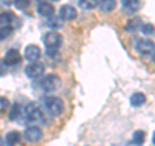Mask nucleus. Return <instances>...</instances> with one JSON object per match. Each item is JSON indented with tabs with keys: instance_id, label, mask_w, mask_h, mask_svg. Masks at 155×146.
Returning <instances> with one entry per match:
<instances>
[{
	"instance_id": "f257e3e1",
	"label": "nucleus",
	"mask_w": 155,
	"mask_h": 146,
	"mask_svg": "<svg viewBox=\"0 0 155 146\" xmlns=\"http://www.w3.org/2000/svg\"><path fill=\"white\" fill-rule=\"evenodd\" d=\"M61 44H62L61 34H58L56 31H51L44 36V45L47 48L48 55H52L53 52H56L61 47Z\"/></svg>"
},
{
	"instance_id": "f03ea898",
	"label": "nucleus",
	"mask_w": 155,
	"mask_h": 146,
	"mask_svg": "<svg viewBox=\"0 0 155 146\" xmlns=\"http://www.w3.org/2000/svg\"><path fill=\"white\" fill-rule=\"evenodd\" d=\"M45 109L48 110V113L53 116H58L62 111H64V101L60 97L56 96H49L44 100Z\"/></svg>"
},
{
	"instance_id": "7ed1b4c3",
	"label": "nucleus",
	"mask_w": 155,
	"mask_h": 146,
	"mask_svg": "<svg viewBox=\"0 0 155 146\" xmlns=\"http://www.w3.org/2000/svg\"><path fill=\"white\" fill-rule=\"evenodd\" d=\"M25 115L28 121H32V123H44V115H43L40 108L34 104V102H30L27 104V106L25 108Z\"/></svg>"
},
{
	"instance_id": "20e7f679",
	"label": "nucleus",
	"mask_w": 155,
	"mask_h": 146,
	"mask_svg": "<svg viewBox=\"0 0 155 146\" xmlns=\"http://www.w3.org/2000/svg\"><path fill=\"white\" fill-rule=\"evenodd\" d=\"M40 85H41V88L44 92H48V93H51V92H54L57 88H60V85H61V79L58 78L57 75H47L44 79L41 80L40 83Z\"/></svg>"
},
{
	"instance_id": "39448f33",
	"label": "nucleus",
	"mask_w": 155,
	"mask_h": 146,
	"mask_svg": "<svg viewBox=\"0 0 155 146\" xmlns=\"http://www.w3.org/2000/svg\"><path fill=\"white\" fill-rule=\"evenodd\" d=\"M136 51L143 56L150 55L155 51V43L150 39H138L136 41Z\"/></svg>"
},
{
	"instance_id": "423d86ee",
	"label": "nucleus",
	"mask_w": 155,
	"mask_h": 146,
	"mask_svg": "<svg viewBox=\"0 0 155 146\" xmlns=\"http://www.w3.org/2000/svg\"><path fill=\"white\" fill-rule=\"evenodd\" d=\"M43 72H44V65L40 62H31L25 67V74L30 79H36L43 75Z\"/></svg>"
},
{
	"instance_id": "0eeeda50",
	"label": "nucleus",
	"mask_w": 155,
	"mask_h": 146,
	"mask_svg": "<svg viewBox=\"0 0 155 146\" xmlns=\"http://www.w3.org/2000/svg\"><path fill=\"white\" fill-rule=\"evenodd\" d=\"M23 137H25L26 141L28 142H38L40 141L43 137V132L41 129L36 127V125H31V127H27L23 132Z\"/></svg>"
},
{
	"instance_id": "6e6552de",
	"label": "nucleus",
	"mask_w": 155,
	"mask_h": 146,
	"mask_svg": "<svg viewBox=\"0 0 155 146\" xmlns=\"http://www.w3.org/2000/svg\"><path fill=\"white\" fill-rule=\"evenodd\" d=\"M40 48L35 44H30L25 48V58L28 62H36L40 58Z\"/></svg>"
},
{
	"instance_id": "1a4fd4ad",
	"label": "nucleus",
	"mask_w": 155,
	"mask_h": 146,
	"mask_svg": "<svg viewBox=\"0 0 155 146\" xmlns=\"http://www.w3.org/2000/svg\"><path fill=\"white\" fill-rule=\"evenodd\" d=\"M60 17L65 21H72L78 17V12L76 9L72 7V5H69V4H65L60 8Z\"/></svg>"
},
{
	"instance_id": "9d476101",
	"label": "nucleus",
	"mask_w": 155,
	"mask_h": 146,
	"mask_svg": "<svg viewBox=\"0 0 155 146\" xmlns=\"http://www.w3.org/2000/svg\"><path fill=\"white\" fill-rule=\"evenodd\" d=\"M3 61L5 62L7 66H16L21 62V55L17 49H9L4 56Z\"/></svg>"
},
{
	"instance_id": "9b49d317",
	"label": "nucleus",
	"mask_w": 155,
	"mask_h": 146,
	"mask_svg": "<svg viewBox=\"0 0 155 146\" xmlns=\"http://www.w3.org/2000/svg\"><path fill=\"white\" fill-rule=\"evenodd\" d=\"M38 13L43 17H52L54 13V7L49 3H40L38 5Z\"/></svg>"
},
{
	"instance_id": "f8f14e48",
	"label": "nucleus",
	"mask_w": 155,
	"mask_h": 146,
	"mask_svg": "<svg viewBox=\"0 0 155 146\" xmlns=\"http://www.w3.org/2000/svg\"><path fill=\"white\" fill-rule=\"evenodd\" d=\"M129 102L133 108H140V106H142L145 102H146V96H145L142 92H136V93L130 96Z\"/></svg>"
},
{
	"instance_id": "ddd939ff",
	"label": "nucleus",
	"mask_w": 155,
	"mask_h": 146,
	"mask_svg": "<svg viewBox=\"0 0 155 146\" xmlns=\"http://www.w3.org/2000/svg\"><path fill=\"white\" fill-rule=\"evenodd\" d=\"M122 5L128 13H134L140 8V0H120Z\"/></svg>"
},
{
	"instance_id": "4468645a",
	"label": "nucleus",
	"mask_w": 155,
	"mask_h": 146,
	"mask_svg": "<svg viewBox=\"0 0 155 146\" xmlns=\"http://www.w3.org/2000/svg\"><path fill=\"white\" fill-rule=\"evenodd\" d=\"M100 9L104 13H109L111 11H114V8L116 7L115 0H100Z\"/></svg>"
},
{
	"instance_id": "2eb2a0df",
	"label": "nucleus",
	"mask_w": 155,
	"mask_h": 146,
	"mask_svg": "<svg viewBox=\"0 0 155 146\" xmlns=\"http://www.w3.org/2000/svg\"><path fill=\"white\" fill-rule=\"evenodd\" d=\"M19 133L17 131H11L7 136H5V144L8 146H16L18 142H19Z\"/></svg>"
},
{
	"instance_id": "dca6fc26",
	"label": "nucleus",
	"mask_w": 155,
	"mask_h": 146,
	"mask_svg": "<svg viewBox=\"0 0 155 146\" xmlns=\"http://www.w3.org/2000/svg\"><path fill=\"white\" fill-rule=\"evenodd\" d=\"M140 26H141V19L140 18H133V19H129V21L125 23V31L128 32H136L140 28Z\"/></svg>"
},
{
	"instance_id": "f3484780",
	"label": "nucleus",
	"mask_w": 155,
	"mask_h": 146,
	"mask_svg": "<svg viewBox=\"0 0 155 146\" xmlns=\"http://www.w3.org/2000/svg\"><path fill=\"white\" fill-rule=\"evenodd\" d=\"M100 4V0H79V7L81 9H93Z\"/></svg>"
},
{
	"instance_id": "a211bd4d",
	"label": "nucleus",
	"mask_w": 155,
	"mask_h": 146,
	"mask_svg": "<svg viewBox=\"0 0 155 146\" xmlns=\"http://www.w3.org/2000/svg\"><path fill=\"white\" fill-rule=\"evenodd\" d=\"M145 137H146V136H145L143 131H136L133 133V137H132V144L137 145V146L142 145L145 142Z\"/></svg>"
},
{
	"instance_id": "6ab92c4d",
	"label": "nucleus",
	"mask_w": 155,
	"mask_h": 146,
	"mask_svg": "<svg viewBox=\"0 0 155 146\" xmlns=\"http://www.w3.org/2000/svg\"><path fill=\"white\" fill-rule=\"evenodd\" d=\"M13 34V27L9 25H4L0 27V40H4V39L9 38Z\"/></svg>"
},
{
	"instance_id": "aec40b11",
	"label": "nucleus",
	"mask_w": 155,
	"mask_h": 146,
	"mask_svg": "<svg viewBox=\"0 0 155 146\" xmlns=\"http://www.w3.org/2000/svg\"><path fill=\"white\" fill-rule=\"evenodd\" d=\"M14 19V16L11 12H2L0 13V25H8Z\"/></svg>"
},
{
	"instance_id": "412c9836",
	"label": "nucleus",
	"mask_w": 155,
	"mask_h": 146,
	"mask_svg": "<svg viewBox=\"0 0 155 146\" xmlns=\"http://www.w3.org/2000/svg\"><path fill=\"white\" fill-rule=\"evenodd\" d=\"M141 31H142L143 35H146V36H154L155 35V27H154L153 23H145V25H142Z\"/></svg>"
},
{
	"instance_id": "4be33fe9",
	"label": "nucleus",
	"mask_w": 155,
	"mask_h": 146,
	"mask_svg": "<svg viewBox=\"0 0 155 146\" xmlns=\"http://www.w3.org/2000/svg\"><path fill=\"white\" fill-rule=\"evenodd\" d=\"M30 3H31V0H14V7L19 9V11H23V9L28 8Z\"/></svg>"
},
{
	"instance_id": "5701e85b",
	"label": "nucleus",
	"mask_w": 155,
	"mask_h": 146,
	"mask_svg": "<svg viewBox=\"0 0 155 146\" xmlns=\"http://www.w3.org/2000/svg\"><path fill=\"white\" fill-rule=\"evenodd\" d=\"M18 116H19V105L18 104H14L12 106L11 113H9V119H11V120H16Z\"/></svg>"
},
{
	"instance_id": "b1692460",
	"label": "nucleus",
	"mask_w": 155,
	"mask_h": 146,
	"mask_svg": "<svg viewBox=\"0 0 155 146\" xmlns=\"http://www.w3.org/2000/svg\"><path fill=\"white\" fill-rule=\"evenodd\" d=\"M8 106H9L8 98H5V97H0V114H3L4 111L8 109Z\"/></svg>"
},
{
	"instance_id": "393cba45",
	"label": "nucleus",
	"mask_w": 155,
	"mask_h": 146,
	"mask_svg": "<svg viewBox=\"0 0 155 146\" xmlns=\"http://www.w3.org/2000/svg\"><path fill=\"white\" fill-rule=\"evenodd\" d=\"M58 21H60V19H57V18H51L49 21L47 22V25L49 26L51 28H58V27H61V25H62V23L58 22Z\"/></svg>"
},
{
	"instance_id": "a878e982",
	"label": "nucleus",
	"mask_w": 155,
	"mask_h": 146,
	"mask_svg": "<svg viewBox=\"0 0 155 146\" xmlns=\"http://www.w3.org/2000/svg\"><path fill=\"white\" fill-rule=\"evenodd\" d=\"M5 72H7V65H5L4 61L0 60V76H4Z\"/></svg>"
},
{
	"instance_id": "bb28decb",
	"label": "nucleus",
	"mask_w": 155,
	"mask_h": 146,
	"mask_svg": "<svg viewBox=\"0 0 155 146\" xmlns=\"http://www.w3.org/2000/svg\"><path fill=\"white\" fill-rule=\"evenodd\" d=\"M151 60H153V64L155 65V51L153 52V56H151Z\"/></svg>"
},
{
	"instance_id": "cd10ccee",
	"label": "nucleus",
	"mask_w": 155,
	"mask_h": 146,
	"mask_svg": "<svg viewBox=\"0 0 155 146\" xmlns=\"http://www.w3.org/2000/svg\"><path fill=\"white\" fill-rule=\"evenodd\" d=\"M153 144L155 145V132H154V134H153Z\"/></svg>"
},
{
	"instance_id": "c85d7f7f",
	"label": "nucleus",
	"mask_w": 155,
	"mask_h": 146,
	"mask_svg": "<svg viewBox=\"0 0 155 146\" xmlns=\"http://www.w3.org/2000/svg\"><path fill=\"white\" fill-rule=\"evenodd\" d=\"M3 145H4V141H3L2 138H0V146H3Z\"/></svg>"
},
{
	"instance_id": "c756f323",
	"label": "nucleus",
	"mask_w": 155,
	"mask_h": 146,
	"mask_svg": "<svg viewBox=\"0 0 155 146\" xmlns=\"http://www.w3.org/2000/svg\"><path fill=\"white\" fill-rule=\"evenodd\" d=\"M52 2H58V0H52Z\"/></svg>"
},
{
	"instance_id": "7c9ffc66",
	"label": "nucleus",
	"mask_w": 155,
	"mask_h": 146,
	"mask_svg": "<svg viewBox=\"0 0 155 146\" xmlns=\"http://www.w3.org/2000/svg\"><path fill=\"white\" fill-rule=\"evenodd\" d=\"M85 146H88V145H85Z\"/></svg>"
}]
</instances>
